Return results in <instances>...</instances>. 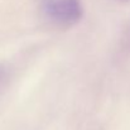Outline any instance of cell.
<instances>
[{
	"mask_svg": "<svg viewBox=\"0 0 130 130\" xmlns=\"http://www.w3.org/2000/svg\"><path fill=\"white\" fill-rule=\"evenodd\" d=\"M43 9L52 23L62 27L77 23L84 15L80 0H45Z\"/></svg>",
	"mask_w": 130,
	"mask_h": 130,
	"instance_id": "obj_1",
	"label": "cell"
},
{
	"mask_svg": "<svg viewBox=\"0 0 130 130\" xmlns=\"http://www.w3.org/2000/svg\"><path fill=\"white\" fill-rule=\"evenodd\" d=\"M1 78H3V71L0 70V81H1Z\"/></svg>",
	"mask_w": 130,
	"mask_h": 130,
	"instance_id": "obj_2",
	"label": "cell"
},
{
	"mask_svg": "<svg viewBox=\"0 0 130 130\" xmlns=\"http://www.w3.org/2000/svg\"><path fill=\"white\" fill-rule=\"evenodd\" d=\"M125 1H126V0H125Z\"/></svg>",
	"mask_w": 130,
	"mask_h": 130,
	"instance_id": "obj_3",
	"label": "cell"
}]
</instances>
